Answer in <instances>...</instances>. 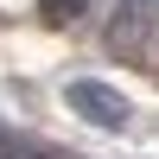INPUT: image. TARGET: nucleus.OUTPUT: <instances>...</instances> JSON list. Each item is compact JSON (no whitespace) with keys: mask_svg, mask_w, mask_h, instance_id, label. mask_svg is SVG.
Listing matches in <instances>:
<instances>
[{"mask_svg":"<svg viewBox=\"0 0 159 159\" xmlns=\"http://www.w3.org/2000/svg\"><path fill=\"white\" fill-rule=\"evenodd\" d=\"M83 7H89V0H45V19H51V25H64V19H76Z\"/></svg>","mask_w":159,"mask_h":159,"instance_id":"f03ea898","label":"nucleus"},{"mask_svg":"<svg viewBox=\"0 0 159 159\" xmlns=\"http://www.w3.org/2000/svg\"><path fill=\"white\" fill-rule=\"evenodd\" d=\"M64 102H70V115H83L89 127H127V96L108 83H96V76H76L70 89H64Z\"/></svg>","mask_w":159,"mask_h":159,"instance_id":"f257e3e1","label":"nucleus"}]
</instances>
